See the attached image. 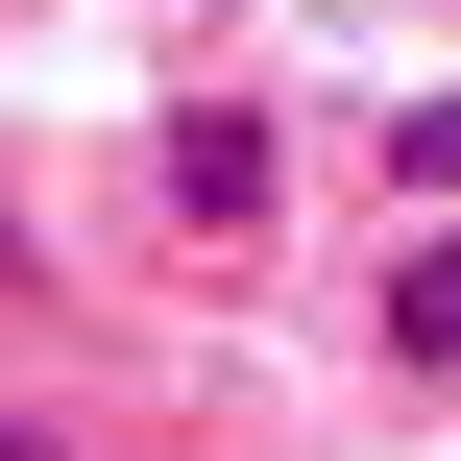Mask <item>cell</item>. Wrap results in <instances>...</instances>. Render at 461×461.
Returning <instances> with one entry per match:
<instances>
[{
	"instance_id": "obj_3",
	"label": "cell",
	"mask_w": 461,
	"mask_h": 461,
	"mask_svg": "<svg viewBox=\"0 0 461 461\" xmlns=\"http://www.w3.org/2000/svg\"><path fill=\"white\" fill-rule=\"evenodd\" d=\"M0 461H73V438H0Z\"/></svg>"
},
{
	"instance_id": "obj_2",
	"label": "cell",
	"mask_w": 461,
	"mask_h": 461,
	"mask_svg": "<svg viewBox=\"0 0 461 461\" xmlns=\"http://www.w3.org/2000/svg\"><path fill=\"white\" fill-rule=\"evenodd\" d=\"M389 365H461V243H413V267H389Z\"/></svg>"
},
{
	"instance_id": "obj_1",
	"label": "cell",
	"mask_w": 461,
	"mask_h": 461,
	"mask_svg": "<svg viewBox=\"0 0 461 461\" xmlns=\"http://www.w3.org/2000/svg\"><path fill=\"white\" fill-rule=\"evenodd\" d=\"M170 219L243 243V219H267V122H170Z\"/></svg>"
}]
</instances>
